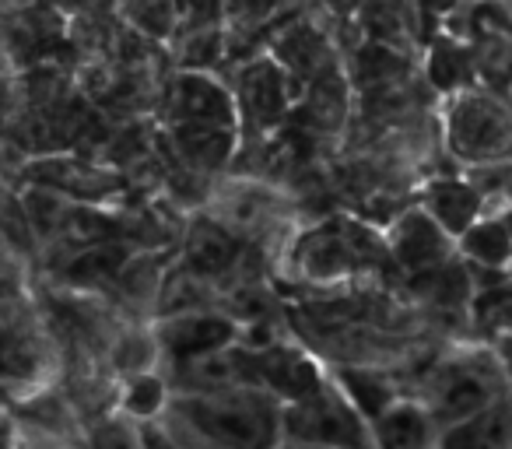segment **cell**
<instances>
[{
    "label": "cell",
    "mask_w": 512,
    "mask_h": 449,
    "mask_svg": "<svg viewBox=\"0 0 512 449\" xmlns=\"http://www.w3.org/2000/svg\"><path fill=\"white\" fill-rule=\"evenodd\" d=\"M176 414L204 442L218 449H274L281 432V411L271 393L256 390H211L186 393L176 400Z\"/></svg>",
    "instance_id": "cell-1"
},
{
    "label": "cell",
    "mask_w": 512,
    "mask_h": 449,
    "mask_svg": "<svg viewBox=\"0 0 512 449\" xmlns=\"http://www.w3.org/2000/svg\"><path fill=\"white\" fill-rule=\"evenodd\" d=\"M502 390L505 376L491 358H460V362H449L439 372H432L425 411L435 425L449 428L502 400Z\"/></svg>",
    "instance_id": "cell-2"
},
{
    "label": "cell",
    "mask_w": 512,
    "mask_h": 449,
    "mask_svg": "<svg viewBox=\"0 0 512 449\" xmlns=\"http://www.w3.org/2000/svg\"><path fill=\"white\" fill-rule=\"evenodd\" d=\"M285 432L295 446H327V449H369L372 432L362 425V414L351 407L348 397L327 390H313L309 397L295 400L292 411L281 414Z\"/></svg>",
    "instance_id": "cell-3"
},
{
    "label": "cell",
    "mask_w": 512,
    "mask_h": 449,
    "mask_svg": "<svg viewBox=\"0 0 512 449\" xmlns=\"http://www.w3.org/2000/svg\"><path fill=\"white\" fill-rule=\"evenodd\" d=\"M235 376L239 383H249L256 390L271 393L281 400H302L313 390H320L323 379L302 355L285 348H264V351H232Z\"/></svg>",
    "instance_id": "cell-4"
},
{
    "label": "cell",
    "mask_w": 512,
    "mask_h": 449,
    "mask_svg": "<svg viewBox=\"0 0 512 449\" xmlns=\"http://www.w3.org/2000/svg\"><path fill=\"white\" fill-rule=\"evenodd\" d=\"M453 148L463 158H505L512 151V116L502 113L495 102L467 99L453 113Z\"/></svg>",
    "instance_id": "cell-5"
},
{
    "label": "cell",
    "mask_w": 512,
    "mask_h": 449,
    "mask_svg": "<svg viewBox=\"0 0 512 449\" xmlns=\"http://www.w3.org/2000/svg\"><path fill=\"white\" fill-rule=\"evenodd\" d=\"M372 257H379V246L362 225H330L320 229L316 236L306 239L299 260L306 267V274L313 278H334L358 264H369Z\"/></svg>",
    "instance_id": "cell-6"
},
{
    "label": "cell",
    "mask_w": 512,
    "mask_h": 449,
    "mask_svg": "<svg viewBox=\"0 0 512 449\" xmlns=\"http://www.w3.org/2000/svg\"><path fill=\"white\" fill-rule=\"evenodd\" d=\"M162 337V348L169 351L176 362L200 355H214V351H225L235 341V323L225 316L211 313H179L169 316L158 330Z\"/></svg>",
    "instance_id": "cell-7"
},
{
    "label": "cell",
    "mask_w": 512,
    "mask_h": 449,
    "mask_svg": "<svg viewBox=\"0 0 512 449\" xmlns=\"http://www.w3.org/2000/svg\"><path fill=\"white\" fill-rule=\"evenodd\" d=\"M172 120L179 127H232V99L214 81L186 74L172 92Z\"/></svg>",
    "instance_id": "cell-8"
},
{
    "label": "cell",
    "mask_w": 512,
    "mask_h": 449,
    "mask_svg": "<svg viewBox=\"0 0 512 449\" xmlns=\"http://www.w3.org/2000/svg\"><path fill=\"white\" fill-rule=\"evenodd\" d=\"M393 253L407 271H432V267L446 264L449 239L446 232L428 218L425 211H411L400 218L397 232H393Z\"/></svg>",
    "instance_id": "cell-9"
},
{
    "label": "cell",
    "mask_w": 512,
    "mask_h": 449,
    "mask_svg": "<svg viewBox=\"0 0 512 449\" xmlns=\"http://www.w3.org/2000/svg\"><path fill=\"white\" fill-rule=\"evenodd\" d=\"M442 449H512V404L495 400L484 411L449 425Z\"/></svg>",
    "instance_id": "cell-10"
},
{
    "label": "cell",
    "mask_w": 512,
    "mask_h": 449,
    "mask_svg": "<svg viewBox=\"0 0 512 449\" xmlns=\"http://www.w3.org/2000/svg\"><path fill=\"white\" fill-rule=\"evenodd\" d=\"M372 442L379 449H432L435 421L418 404H390L372 425Z\"/></svg>",
    "instance_id": "cell-11"
},
{
    "label": "cell",
    "mask_w": 512,
    "mask_h": 449,
    "mask_svg": "<svg viewBox=\"0 0 512 449\" xmlns=\"http://www.w3.org/2000/svg\"><path fill=\"white\" fill-rule=\"evenodd\" d=\"M239 260V239L232 229L214 225V221H197L186 239V267L200 278H218V274L232 271Z\"/></svg>",
    "instance_id": "cell-12"
},
{
    "label": "cell",
    "mask_w": 512,
    "mask_h": 449,
    "mask_svg": "<svg viewBox=\"0 0 512 449\" xmlns=\"http://www.w3.org/2000/svg\"><path fill=\"white\" fill-rule=\"evenodd\" d=\"M477 207H481V193L460 179H442L428 186V218L449 236H463L474 225Z\"/></svg>",
    "instance_id": "cell-13"
},
{
    "label": "cell",
    "mask_w": 512,
    "mask_h": 449,
    "mask_svg": "<svg viewBox=\"0 0 512 449\" xmlns=\"http://www.w3.org/2000/svg\"><path fill=\"white\" fill-rule=\"evenodd\" d=\"M242 102H246V113L253 116L260 127H271L285 116L288 106V88L285 78L274 64H256L242 74Z\"/></svg>",
    "instance_id": "cell-14"
},
{
    "label": "cell",
    "mask_w": 512,
    "mask_h": 449,
    "mask_svg": "<svg viewBox=\"0 0 512 449\" xmlns=\"http://www.w3.org/2000/svg\"><path fill=\"white\" fill-rule=\"evenodd\" d=\"M176 141L183 158L200 172H211L232 155V127H179Z\"/></svg>",
    "instance_id": "cell-15"
},
{
    "label": "cell",
    "mask_w": 512,
    "mask_h": 449,
    "mask_svg": "<svg viewBox=\"0 0 512 449\" xmlns=\"http://www.w3.org/2000/svg\"><path fill=\"white\" fill-rule=\"evenodd\" d=\"M463 250L467 257H474L477 264L488 267H505L512 260V232L502 221H484V225H470L463 232Z\"/></svg>",
    "instance_id": "cell-16"
},
{
    "label": "cell",
    "mask_w": 512,
    "mask_h": 449,
    "mask_svg": "<svg viewBox=\"0 0 512 449\" xmlns=\"http://www.w3.org/2000/svg\"><path fill=\"white\" fill-rule=\"evenodd\" d=\"M341 383L348 390V400L358 414H369V418H379V414L390 407V386L376 376V372H362V369H344Z\"/></svg>",
    "instance_id": "cell-17"
},
{
    "label": "cell",
    "mask_w": 512,
    "mask_h": 449,
    "mask_svg": "<svg viewBox=\"0 0 512 449\" xmlns=\"http://www.w3.org/2000/svg\"><path fill=\"white\" fill-rule=\"evenodd\" d=\"M123 264H127V250H123V246L99 243L81 253V257L67 267V274H71L74 281H81V285H95V281L116 278V274L123 271Z\"/></svg>",
    "instance_id": "cell-18"
},
{
    "label": "cell",
    "mask_w": 512,
    "mask_h": 449,
    "mask_svg": "<svg viewBox=\"0 0 512 449\" xmlns=\"http://www.w3.org/2000/svg\"><path fill=\"white\" fill-rule=\"evenodd\" d=\"M418 292L432 299L435 306H460L467 299V274L453 264H439L432 271H421Z\"/></svg>",
    "instance_id": "cell-19"
},
{
    "label": "cell",
    "mask_w": 512,
    "mask_h": 449,
    "mask_svg": "<svg viewBox=\"0 0 512 449\" xmlns=\"http://www.w3.org/2000/svg\"><path fill=\"white\" fill-rule=\"evenodd\" d=\"M481 327H512V285H498L477 299L474 306Z\"/></svg>",
    "instance_id": "cell-20"
},
{
    "label": "cell",
    "mask_w": 512,
    "mask_h": 449,
    "mask_svg": "<svg viewBox=\"0 0 512 449\" xmlns=\"http://www.w3.org/2000/svg\"><path fill=\"white\" fill-rule=\"evenodd\" d=\"M172 0H130V18L141 25L148 36H165L172 29Z\"/></svg>",
    "instance_id": "cell-21"
},
{
    "label": "cell",
    "mask_w": 512,
    "mask_h": 449,
    "mask_svg": "<svg viewBox=\"0 0 512 449\" xmlns=\"http://www.w3.org/2000/svg\"><path fill=\"white\" fill-rule=\"evenodd\" d=\"M123 404H127V411L137 414V418H151V414L165 404L162 383H158V379H151V376H137L134 383H130L127 400H123Z\"/></svg>",
    "instance_id": "cell-22"
},
{
    "label": "cell",
    "mask_w": 512,
    "mask_h": 449,
    "mask_svg": "<svg viewBox=\"0 0 512 449\" xmlns=\"http://www.w3.org/2000/svg\"><path fill=\"white\" fill-rule=\"evenodd\" d=\"M320 53H323L320 39H316L309 29H295L292 36L281 43V57H285L292 67H299V71H313Z\"/></svg>",
    "instance_id": "cell-23"
},
{
    "label": "cell",
    "mask_w": 512,
    "mask_h": 449,
    "mask_svg": "<svg viewBox=\"0 0 512 449\" xmlns=\"http://www.w3.org/2000/svg\"><path fill=\"white\" fill-rule=\"evenodd\" d=\"M358 67H362V78L383 81V78H390V74H397V71H400V60L393 57L390 50H383V46H372V50H365V53H362Z\"/></svg>",
    "instance_id": "cell-24"
},
{
    "label": "cell",
    "mask_w": 512,
    "mask_h": 449,
    "mask_svg": "<svg viewBox=\"0 0 512 449\" xmlns=\"http://www.w3.org/2000/svg\"><path fill=\"white\" fill-rule=\"evenodd\" d=\"M95 449H141V435L123 428L120 421H106L95 432Z\"/></svg>",
    "instance_id": "cell-25"
},
{
    "label": "cell",
    "mask_w": 512,
    "mask_h": 449,
    "mask_svg": "<svg viewBox=\"0 0 512 449\" xmlns=\"http://www.w3.org/2000/svg\"><path fill=\"white\" fill-rule=\"evenodd\" d=\"M176 8H179V15L190 18L197 29H204L207 22L218 18V0H179Z\"/></svg>",
    "instance_id": "cell-26"
},
{
    "label": "cell",
    "mask_w": 512,
    "mask_h": 449,
    "mask_svg": "<svg viewBox=\"0 0 512 449\" xmlns=\"http://www.w3.org/2000/svg\"><path fill=\"white\" fill-rule=\"evenodd\" d=\"M137 435H141V449H183L165 428H158V425H144Z\"/></svg>",
    "instance_id": "cell-27"
},
{
    "label": "cell",
    "mask_w": 512,
    "mask_h": 449,
    "mask_svg": "<svg viewBox=\"0 0 512 449\" xmlns=\"http://www.w3.org/2000/svg\"><path fill=\"white\" fill-rule=\"evenodd\" d=\"M8 137H4V130H0V165H4V158H8Z\"/></svg>",
    "instance_id": "cell-28"
},
{
    "label": "cell",
    "mask_w": 512,
    "mask_h": 449,
    "mask_svg": "<svg viewBox=\"0 0 512 449\" xmlns=\"http://www.w3.org/2000/svg\"><path fill=\"white\" fill-rule=\"evenodd\" d=\"M505 372L512 376V344H505Z\"/></svg>",
    "instance_id": "cell-29"
},
{
    "label": "cell",
    "mask_w": 512,
    "mask_h": 449,
    "mask_svg": "<svg viewBox=\"0 0 512 449\" xmlns=\"http://www.w3.org/2000/svg\"><path fill=\"white\" fill-rule=\"evenodd\" d=\"M295 449H327V446H295Z\"/></svg>",
    "instance_id": "cell-30"
},
{
    "label": "cell",
    "mask_w": 512,
    "mask_h": 449,
    "mask_svg": "<svg viewBox=\"0 0 512 449\" xmlns=\"http://www.w3.org/2000/svg\"><path fill=\"white\" fill-rule=\"evenodd\" d=\"M214 449H218V446H214Z\"/></svg>",
    "instance_id": "cell-31"
}]
</instances>
